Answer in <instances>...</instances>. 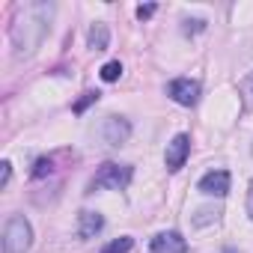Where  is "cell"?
<instances>
[{
	"label": "cell",
	"instance_id": "obj_1",
	"mask_svg": "<svg viewBox=\"0 0 253 253\" xmlns=\"http://www.w3.org/2000/svg\"><path fill=\"white\" fill-rule=\"evenodd\" d=\"M57 6L48 0H30V3H18L12 12V24H9V39L15 48V57H33L45 36L51 33V18H54Z\"/></svg>",
	"mask_w": 253,
	"mask_h": 253
},
{
	"label": "cell",
	"instance_id": "obj_2",
	"mask_svg": "<svg viewBox=\"0 0 253 253\" xmlns=\"http://www.w3.org/2000/svg\"><path fill=\"white\" fill-rule=\"evenodd\" d=\"M134 179V167L131 164H101L95 170V176L86 182V194H95V191H122V188H128Z\"/></svg>",
	"mask_w": 253,
	"mask_h": 253
},
{
	"label": "cell",
	"instance_id": "obj_3",
	"mask_svg": "<svg viewBox=\"0 0 253 253\" xmlns=\"http://www.w3.org/2000/svg\"><path fill=\"white\" fill-rule=\"evenodd\" d=\"M33 247V226L24 214H9L3 226V253H27Z\"/></svg>",
	"mask_w": 253,
	"mask_h": 253
},
{
	"label": "cell",
	"instance_id": "obj_4",
	"mask_svg": "<svg viewBox=\"0 0 253 253\" xmlns=\"http://www.w3.org/2000/svg\"><path fill=\"white\" fill-rule=\"evenodd\" d=\"M167 95L182 107H194L200 101V95H203V86L194 78H176V81L167 84Z\"/></svg>",
	"mask_w": 253,
	"mask_h": 253
},
{
	"label": "cell",
	"instance_id": "obj_5",
	"mask_svg": "<svg viewBox=\"0 0 253 253\" xmlns=\"http://www.w3.org/2000/svg\"><path fill=\"white\" fill-rule=\"evenodd\" d=\"M98 134H101L104 146H122L125 140L131 137V122L125 116H104Z\"/></svg>",
	"mask_w": 253,
	"mask_h": 253
},
{
	"label": "cell",
	"instance_id": "obj_6",
	"mask_svg": "<svg viewBox=\"0 0 253 253\" xmlns=\"http://www.w3.org/2000/svg\"><path fill=\"white\" fill-rule=\"evenodd\" d=\"M188 155H191V134H176V137L167 143V152H164L167 170H170V173H179V170L185 167Z\"/></svg>",
	"mask_w": 253,
	"mask_h": 253
},
{
	"label": "cell",
	"instance_id": "obj_7",
	"mask_svg": "<svg viewBox=\"0 0 253 253\" xmlns=\"http://www.w3.org/2000/svg\"><path fill=\"white\" fill-rule=\"evenodd\" d=\"M229 185H232V176L226 173V170H211V173H206L203 179H200V191L206 194V197H226L229 194Z\"/></svg>",
	"mask_w": 253,
	"mask_h": 253
},
{
	"label": "cell",
	"instance_id": "obj_8",
	"mask_svg": "<svg viewBox=\"0 0 253 253\" xmlns=\"http://www.w3.org/2000/svg\"><path fill=\"white\" fill-rule=\"evenodd\" d=\"M149 250L152 253H188V241L182 238V232L167 229V232H158L149 241Z\"/></svg>",
	"mask_w": 253,
	"mask_h": 253
},
{
	"label": "cell",
	"instance_id": "obj_9",
	"mask_svg": "<svg viewBox=\"0 0 253 253\" xmlns=\"http://www.w3.org/2000/svg\"><path fill=\"white\" fill-rule=\"evenodd\" d=\"M101 229H104L101 211H81V214H78V235H81V238H95Z\"/></svg>",
	"mask_w": 253,
	"mask_h": 253
},
{
	"label": "cell",
	"instance_id": "obj_10",
	"mask_svg": "<svg viewBox=\"0 0 253 253\" xmlns=\"http://www.w3.org/2000/svg\"><path fill=\"white\" fill-rule=\"evenodd\" d=\"M86 48L89 51H107L110 48V27L104 21L89 24V30H86Z\"/></svg>",
	"mask_w": 253,
	"mask_h": 253
},
{
	"label": "cell",
	"instance_id": "obj_11",
	"mask_svg": "<svg viewBox=\"0 0 253 253\" xmlns=\"http://www.w3.org/2000/svg\"><path fill=\"white\" fill-rule=\"evenodd\" d=\"M131 247H134V238H131V235H119V238H113L110 244H104L101 253H128Z\"/></svg>",
	"mask_w": 253,
	"mask_h": 253
},
{
	"label": "cell",
	"instance_id": "obj_12",
	"mask_svg": "<svg viewBox=\"0 0 253 253\" xmlns=\"http://www.w3.org/2000/svg\"><path fill=\"white\" fill-rule=\"evenodd\" d=\"M98 75H101L104 84H113V81L122 78V63H119V60H110V63H104V66L98 69Z\"/></svg>",
	"mask_w": 253,
	"mask_h": 253
},
{
	"label": "cell",
	"instance_id": "obj_13",
	"mask_svg": "<svg viewBox=\"0 0 253 253\" xmlns=\"http://www.w3.org/2000/svg\"><path fill=\"white\" fill-rule=\"evenodd\" d=\"M206 27H209L206 18H185V21H182V33H185V36H197V33H203Z\"/></svg>",
	"mask_w": 253,
	"mask_h": 253
},
{
	"label": "cell",
	"instance_id": "obj_14",
	"mask_svg": "<svg viewBox=\"0 0 253 253\" xmlns=\"http://www.w3.org/2000/svg\"><path fill=\"white\" fill-rule=\"evenodd\" d=\"M98 98H101V92H98V89H89V92H84V98H78V101L72 104V113H84V110H86L89 104H95Z\"/></svg>",
	"mask_w": 253,
	"mask_h": 253
},
{
	"label": "cell",
	"instance_id": "obj_15",
	"mask_svg": "<svg viewBox=\"0 0 253 253\" xmlns=\"http://www.w3.org/2000/svg\"><path fill=\"white\" fill-rule=\"evenodd\" d=\"M51 170H54V158H39L33 167V179H45Z\"/></svg>",
	"mask_w": 253,
	"mask_h": 253
},
{
	"label": "cell",
	"instance_id": "obj_16",
	"mask_svg": "<svg viewBox=\"0 0 253 253\" xmlns=\"http://www.w3.org/2000/svg\"><path fill=\"white\" fill-rule=\"evenodd\" d=\"M217 214H220L217 209H200V211H197V217H194V226H206V223H211Z\"/></svg>",
	"mask_w": 253,
	"mask_h": 253
},
{
	"label": "cell",
	"instance_id": "obj_17",
	"mask_svg": "<svg viewBox=\"0 0 253 253\" xmlns=\"http://www.w3.org/2000/svg\"><path fill=\"white\" fill-rule=\"evenodd\" d=\"M9 179H12V164H9V161H3V164H0V188H6V185H9Z\"/></svg>",
	"mask_w": 253,
	"mask_h": 253
},
{
	"label": "cell",
	"instance_id": "obj_18",
	"mask_svg": "<svg viewBox=\"0 0 253 253\" xmlns=\"http://www.w3.org/2000/svg\"><path fill=\"white\" fill-rule=\"evenodd\" d=\"M155 9H158L155 3H143V6H137V18H140V21H146V18H152V15H155Z\"/></svg>",
	"mask_w": 253,
	"mask_h": 253
},
{
	"label": "cell",
	"instance_id": "obj_19",
	"mask_svg": "<svg viewBox=\"0 0 253 253\" xmlns=\"http://www.w3.org/2000/svg\"><path fill=\"white\" fill-rule=\"evenodd\" d=\"M244 209H247V217L253 220V179H250V185H247V203H244Z\"/></svg>",
	"mask_w": 253,
	"mask_h": 253
},
{
	"label": "cell",
	"instance_id": "obj_20",
	"mask_svg": "<svg viewBox=\"0 0 253 253\" xmlns=\"http://www.w3.org/2000/svg\"><path fill=\"white\" fill-rule=\"evenodd\" d=\"M247 89H250V92H253V75H250V78H247Z\"/></svg>",
	"mask_w": 253,
	"mask_h": 253
},
{
	"label": "cell",
	"instance_id": "obj_21",
	"mask_svg": "<svg viewBox=\"0 0 253 253\" xmlns=\"http://www.w3.org/2000/svg\"><path fill=\"white\" fill-rule=\"evenodd\" d=\"M223 253H238V250H235V247H226V250H223Z\"/></svg>",
	"mask_w": 253,
	"mask_h": 253
}]
</instances>
